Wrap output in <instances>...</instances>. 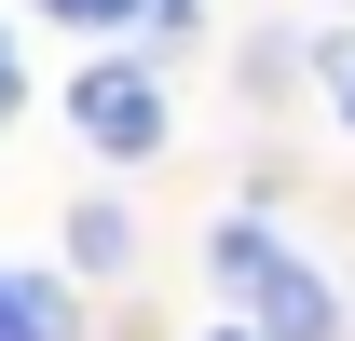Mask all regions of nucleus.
Instances as JSON below:
<instances>
[{"mask_svg": "<svg viewBox=\"0 0 355 341\" xmlns=\"http://www.w3.org/2000/svg\"><path fill=\"white\" fill-rule=\"evenodd\" d=\"M205 287H232L246 328H273V341H342L328 273H301V246H287L273 218H219V232H205Z\"/></svg>", "mask_w": 355, "mask_h": 341, "instance_id": "1", "label": "nucleus"}, {"mask_svg": "<svg viewBox=\"0 0 355 341\" xmlns=\"http://www.w3.org/2000/svg\"><path fill=\"white\" fill-rule=\"evenodd\" d=\"M69 123H83L96 150H110V164H150V150H164V82H150V69H110V55H96L83 82H69Z\"/></svg>", "mask_w": 355, "mask_h": 341, "instance_id": "2", "label": "nucleus"}, {"mask_svg": "<svg viewBox=\"0 0 355 341\" xmlns=\"http://www.w3.org/2000/svg\"><path fill=\"white\" fill-rule=\"evenodd\" d=\"M69 28H123V42H178L191 28V0H55Z\"/></svg>", "mask_w": 355, "mask_h": 341, "instance_id": "3", "label": "nucleus"}, {"mask_svg": "<svg viewBox=\"0 0 355 341\" xmlns=\"http://www.w3.org/2000/svg\"><path fill=\"white\" fill-rule=\"evenodd\" d=\"M0 341H69V300H55V273H0Z\"/></svg>", "mask_w": 355, "mask_h": 341, "instance_id": "4", "label": "nucleus"}, {"mask_svg": "<svg viewBox=\"0 0 355 341\" xmlns=\"http://www.w3.org/2000/svg\"><path fill=\"white\" fill-rule=\"evenodd\" d=\"M123 246H137L123 205H83V218H69V259H83V273H123Z\"/></svg>", "mask_w": 355, "mask_h": 341, "instance_id": "5", "label": "nucleus"}, {"mask_svg": "<svg viewBox=\"0 0 355 341\" xmlns=\"http://www.w3.org/2000/svg\"><path fill=\"white\" fill-rule=\"evenodd\" d=\"M328 82H342V123H355V55H328Z\"/></svg>", "mask_w": 355, "mask_h": 341, "instance_id": "6", "label": "nucleus"}, {"mask_svg": "<svg viewBox=\"0 0 355 341\" xmlns=\"http://www.w3.org/2000/svg\"><path fill=\"white\" fill-rule=\"evenodd\" d=\"M205 341H273V328H205Z\"/></svg>", "mask_w": 355, "mask_h": 341, "instance_id": "7", "label": "nucleus"}]
</instances>
